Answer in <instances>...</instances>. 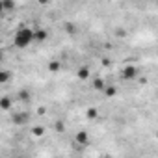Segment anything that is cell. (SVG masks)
I'll return each mask as SVG.
<instances>
[{
    "label": "cell",
    "instance_id": "cell-1",
    "mask_svg": "<svg viewBox=\"0 0 158 158\" xmlns=\"http://www.w3.org/2000/svg\"><path fill=\"white\" fill-rule=\"evenodd\" d=\"M32 43H34V30H32V28L23 26V28H19V30L15 32V35H13V45H15L17 48H26V47H30Z\"/></svg>",
    "mask_w": 158,
    "mask_h": 158
},
{
    "label": "cell",
    "instance_id": "cell-2",
    "mask_svg": "<svg viewBox=\"0 0 158 158\" xmlns=\"http://www.w3.org/2000/svg\"><path fill=\"white\" fill-rule=\"evenodd\" d=\"M136 76H138V67L127 65V67L123 69V78H125V80H132V78H136Z\"/></svg>",
    "mask_w": 158,
    "mask_h": 158
},
{
    "label": "cell",
    "instance_id": "cell-3",
    "mask_svg": "<svg viewBox=\"0 0 158 158\" xmlns=\"http://www.w3.org/2000/svg\"><path fill=\"white\" fill-rule=\"evenodd\" d=\"M76 143L80 145V147H88L89 145V136H88V132H84V130H80L76 134Z\"/></svg>",
    "mask_w": 158,
    "mask_h": 158
},
{
    "label": "cell",
    "instance_id": "cell-4",
    "mask_svg": "<svg viewBox=\"0 0 158 158\" xmlns=\"http://www.w3.org/2000/svg\"><path fill=\"white\" fill-rule=\"evenodd\" d=\"M13 119H15V123H17V125H24V123L30 119V114H28V112H21V114H15V115H13Z\"/></svg>",
    "mask_w": 158,
    "mask_h": 158
},
{
    "label": "cell",
    "instance_id": "cell-5",
    "mask_svg": "<svg viewBox=\"0 0 158 158\" xmlns=\"http://www.w3.org/2000/svg\"><path fill=\"white\" fill-rule=\"evenodd\" d=\"M47 35H48L47 30H39V28L34 30V41H37V43H43V41L47 39Z\"/></svg>",
    "mask_w": 158,
    "mask_h": 158
},
{
    "label": "cell",
    "instance_id": "cell-6",
    "mask_svg": "<svg viewBox=\"0 0 158 158\" xmlns=\"http://www.w3.org/2000/svg\"><path fill=\"white\" fill-rule=\"evenodd\" d=\"M10 80H11V73H10V71H4V69H0V86L6 84V82H10Z\"/></svg>",
    "mask_w": 158,
    "mask_h": 158
},
{
    "label": "cell",
    "instance_id": "cell-7",
    "mask_svg": "<svg viewBox=\"0 0 158 158\" xmlns=\"http://www.w3.org/2000/svg\"><path fill=\"white\" fill-rule=\"evenodd\" d=\"M0 108H2V110H10L11 108V97H2V99H0Z\"/></svg>",
    "mask_w": 158,
    "mask_h": 158
},
{
    "label": "cell",
    "instance_id": "cell-8",
    "mask_svg": "<svg viewBox=\"0 0 158 158\" xmlns=\"http://www.w3.org/2000/svg\"><path fill=\"white\" fill-rule=\"evenodd\" d=\"M88 76H89V67H80L78 69V78L84 80V78H88Z\"/></svg>",
    "mask_w": 158,
    "mask_h": 158
},
{
    "label": "cell",
    "instance_id": "cell-9",
    "mask_svg": "<svg viewBox=\"0 0 158 158\" xmlns=\"http://www.w3.org/2000/svg\"><path fill=\"white\" fill-rule=\"evenodd\" d=\"M2 8H4V11H10V10L15 8V2H11V0H2Z\"/></svg>",
    "mask_w": 158,
    "mask_h": 158
},
{
    "label": "cell",
    "instance_id": "cell-10",
    "mask_svg": "<svg viewBox=\"0 0 158 158\" xmlns=\"http://www.w3.org/2000/svg\"><path fill=\"white\" fill-rule=\"evenodd\" d=\"M86 115H88V119H97V117H99V110H97V108H89Z\"/></svg>",
    "mask_w": 158,
    "mask_h": 158
},
{
    "label": "cell",
    "instance_id": "cell-11",
    "mask_svg": "<svg viewBox=\"0 0 158 158\" xmlns=\"http://www.w3.org/2000/svg\"><path fill=\"white\" fill-rule=\"evenodd\" d=\"M95 88L99 89V91H104V88H106V84L101 80V78H97V80H95Z\"/></svg>",
    "mask_w": 158,
    "mask_h": 158
},
{
    "label": "cell",
    "instance_id": "cell-12",
    "mask_svg": "<svg viewBox=\"0 0 158 158\" xmlns=\"http://www.w3.org/2000/svg\"><path fill=\"white\" fill-rule=\"evenodd\" d=\"M48 71H52V73L60 71V63H58V61H50V63H48Z\"/></svg>",
    "mask_w": 158,
    "mask_h": 158
},
{
    "label": "cell",
    "instance_id": "cell-13",
    "mask_svg": "<svg viewBox=\"0 0 158 158\" xmlns=\"http://www.w3.org/2000/svg\"><path fill=\"white\" fill-rule=\"evenodd\" d=\"M104 93H106L108 97H112V95H115V88H114V86H106V88H104Z\"/></svg>",
    "mask_w": 158,
    "mask_h": 158
},
{
    "label": "cell",
    "instance_id": "cell-14",
    "mask_svg": "<svg viewBox=\"0 0 158 158\" xmlns=\"http://www.w3.org/2000/svg\"><path fill=\"white\" fill-rule=\"evenodd\" d=\"M19 99L24 101V102H28V101H30V93H28V91H21V93H19Z\"/></svg>",
    "mask_w": 158,
    "mask_h": 158
},
{
    "label": "cell",
    "instance_id": "cell-15",
    "mask_svg": "<svg viewBox=\"0 0 158 158\" xmlns=\"http://www.w3.org/2000/svg\"><path fill=\"white\" fill-rule=\"evenodd\" d=\"M43 132H45L43 127H35V128H34V134H35V136H43Z\"/></svg>",
    "mask_w": 158,
    "mask_h": 158
},
{
    "label": "cell",
    "instance_id": "cell-16",
    "mask_svg": "<svg viewBox=\"0 0 158 158\" xmlns=\"http://www.w3.org/2000/svg\"><path fill=\"white\" fill-rule=\"evenodd\" d=\"M0 13H4V8H2V2H0Z\"/></svg>",
    "mask_w": 158,
    "mask_h": 158
},
{
    "label": "cell",
    "instance_id": "cell-17",
    "mask_svg": "<svg viewBox=\"0 0 158 158\" xmlns=\"http://www.w3.org/2000/svg\"><path fill=\"white\" fill-rule=\"evenodd\" d=\"M0 60H2V50H0Z\"/></svg>",
    "mask_w": 158,
    "mask_h": 158
}]
</instances>
